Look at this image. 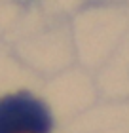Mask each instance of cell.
<instances>
[{
  "mask_svg": "<svg viewBox=\"0 0 129 133\" xmlns=\"http://www.w3.org/2000/svg\"><path fill=\"white\" fill-rule=\"evenodd\" d=\"M51 116L30 93H13L0 99V133H50Z\"/></svg>",
  "mask_w": 129,
  "mask_h": 133,
  "instance_id": "1",
  "label": "cell"
}]
</instances>
